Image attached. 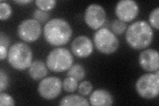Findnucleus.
<instances>
[{
    "instance_id": "f257e3e1",
    "label": "nucleus",
    "mask_w": 159,
    "mask_h": 106,
    "mask_svg": "<svg viewBox=\"0 0 159 106\" xmlns=\"http://www.w3.org/2000/svg\"><path fill=\"white\" fill-rule=\"evenodd\" d=\"M45 41L54 47H61L66 44L71 39L72 27L65 19L53 18L50 19L43 29Z\"/></svg>"
},
{
    "instance_id": "f03ea898",
    "label": "nucleus",
    "mask_w": 159,
    "mask_h": 106,
    "mask_svg": "<svg viewBox=\"0 0 159 106\" xmlns=\"http://www.w3.org/2000/svg\"><path fill=\"white\" fill-rule=\"evenodd\" d=\"M152 29L145 21H137L126 29L125 40L131 48L137 50L145 49L150 46L153 39Z\"/></svg>"
},
{
    "instance_id": "7ed1b4c3",
    "label": "nucleus",
    "mask_w": 159,
    "mask_h": 106,
    "mask_svg": "<svg viewBox=\"0 0 159 106\" xmlns=\"http://www.w3.org/2000/svg\"><path fill=\"white\" fill-rule=\"evenodd\" d=\"M33 57L32 50L26 43L17 42L12 44L8 50V62L18 71L29 68L33 62Z\"/></svg>"
},
{
    "instance_id": "20e7f679",
    "label": "nucleus",
    "mask_w": 159,
    "mask_h": 106,
    "mask_svg": "<svg viewBox=\"0 0 159 106\" xmlns=\"http://www.w3.org/2000/svg\"><path fill=\"white\" fill-rule=\"evenodd\" d=\"M74 62L73 56L65 48H56L49 53L46 59L47 68L53 72L68 71Z\"/></svg>"
},
{
    "instance_id": "39448f33",
    "label": "nucleus",
    "mask_w": 159,
    "mask_h": 106,
    "mask_svg": "<svg viewBox=\"0 0 159 106\" xmlns=\"http://www.w3.org/2000/svg\"><path fill=\"white\" fill-rule=\"evenodd\" d=\"M135 90L140 97L152 99L158 97L159 93V72L147 73L139 77L135 83Z\"/></svg>"
},
{
    "instance_id": "423d86ee",
    "label": "nucleus",
    "mask_w": 159,
    "mask_h": 106,
    "mask_svg": "<svg viewBox=\"0 0 159 106\" xmlns=\"http://www.w3.org/2000/svg\"><path fill=\"white\" fill-rule=\"evenodd\" d=\"M93 39L96 49L104 54H113L119 46V41L116 35L107 28L98 29L94 33Z\"/></svg>"
},
{
    "instance_id": "0eeeda50",
    "label": "nucleus",
    "mask_w": 159,
    "mask_h": 106,
    "mask_svg": "<svg viewBox=\"0 0 159 106\" xmlns=\"http://www.w3.org/2000/svg\"><path fill=\"white\" fill-rule=\"evenodd\" d=\"M62 89L61 80L57 76H49L41 80L38 85V92L41 98L52 100L56 99Z\"/></svg>"
},
{
    "instance_id": "6e6552de",
    "label": "nucleus",
    "mask_w": 159,
    "mask_h": 106,
    "mask_svg": "<svg viewBox=\"0 0 159 106\" xmlns=\"http://www.w3.org/2000/svg\"><path fill=\"white\" fill-rule=\"evenodd\" d=\"M42 28L34 19H27L22 21L17 28L18 36L25 43H33L37 41L41 36Z\"/></svg>"
},
{
    "instance_id": "1a4fd4ad",
    "label": "nucleus",
    "mask_w": 159,
    "mask_h": 106,
    "mask_svg": "<svg viewBox=\"0 0 159 106\" xmlns=\"http://www.w3.org/2000/svg\"><path fill=\"white\" fill-rule=\"evenodd\" d=\"M84 18L89 28L93 30H98L106 23V12L101 5L92 3L86 8Z\"/></svg>"
},
{
    "instance_id": "9d476101",
    "label": "nucleus",
    "mask_w": 159,
    "mask_h": 106,
    "mask_svg": "<svg viewBox=\"0 0 159 106\" xmlns=\"http://www.w3.org/2000/svg\"><path fill=\"white\" fill-rule=\"evenodd\" d=\"M115 13L118 19L125 23H129L137 17L139 6L133 0H121L116 4Z\"/></svg>"
},
{
    "instance_id": "9b49d317",
    "label": "nucleus",
    "mask_w": 159,
    "mask_h": 106,
    "mask_svg": "<svg viewBox=\"0 0 159 106\" xmlns=\"http://www.w3.org/2000/svg\"><path fill=\"white\" fill-rule=\"evenodd\" d=\"M71 50L76 57L80 58H87L93 53V43L88 37L85 35H80L72 41Z\"/></svg>"
},
{
    "instance_id": "f8f14e48",
    "label": "nucleus",
    "mask_w": 159,
    "mask_h": 106,
    "mask_svg": "<svg viewBox=\"0 0 159 106\" xmlns=\"http://www.w3.org/2000/svg\"><path fill=\"white\" fill-rule=\"evenodd\" d=\"M139 63L145 71L155 72L159 68L158 52L153 48L144 50L139 57Z\"/></svg>"
},
{
    "instance_id": "ddd939ff",
    "label": "nucleus",
    "mask_w": 159,
    "mask_h": 106,
    "mask_svg": "<svg viewBox=\"0 0 159 106\" xmlns=\"http://www.w3.org/2000/svg\"><path fill=\"white\" fill-rule=\"evenodd\" d=\"M113 102L112 94L106 89H96L89 96V104L93 106H110Z\"/></svg>"
},
{
    "instance_id": "4468645a",
    "label": "nucleus",
    "mask_w": 159,
    "mask_h": 106,
    "mask_svg": "<svg viewBox=\"0 0 159 106\" xmlns=\"http://www.w3.org/2000/svg\"><path fill=\"white\" fill-rule=\"evenodd\" d=\"M29 76L33 80H40L44 78L48 74V68L47 64L41 60H36L32 62L28 69Z\"/></svg>"
},
{
    "instance_id": "2eb2a0df",
    "label": "nucleus",
    "mask_w": 159,
    "mask_h": 106,
    "mask_svg": "<svg viewBox=\"0 0 159 106\" xmlns=\"http://www.w3.org/2000/svg\"><path fill=\"white\" fill-rule=\"evenodd\" d=\"M59 105L62 106H89V103L85 98L81 96V95L71 94L62 98L59 103Z\"/></svg>"
},
{
    "instance_id": "dca6fc26",
    "label": "nucleus",
    "mask_w": 159,
    "mask_h": 106,
    "mask_svg": "<svg viewBox=\"0 0 159 106\" xmlns=\"http://www.w3.org/2000/svg\"><path fill=\"white\" fill-rule=\"evenodd\" d=\"M67 75L68 76L76 79L78 81H80L86 77V72L85 68L82 65L75 64H72V67L69 68Z\"/></svg>"
},
{
    "instance_id": "f3484780",
    "label": "nucleus",
    "mask_w": 159,
    "mask_h": 106,
    "mask_svg": "<svg viewBox=\"0 0 159 106\" xmlns=\"http://www.w3.org/2000/svg\"><path fill=\"white\" fill-rule=\"evenodd\" d=\"M78 81L72 77L68 76L62 82V88L64 90L68 93L74 92L78 89Z\"/></svg>"
},
{
    "instance_id": "a211bd4d",
    "label": "nucleus",
    "mask_w": 159,
    "mask_h": 106,
    "mask_svg": "<svg viewBox=\"0 0 159 106\" xmlns=\"http://www.w3.org/2000/svg\"><path fill=\"white\" fill-rule=\"evenodd\" d=\"M35 4L38 9L48 12L56 6L57 2L55 0H36Z\"/></svg>"
},
{
    "instance_id": "6ab92c4d",
    "label": "nucleus",
    "mask_w": 159,
    "mask_h": 106,
    "mask_svg": "<svg viewBox=\"0 0 159 106\" xmlns=\"http://www.w3.org/2000/svg\"><path fill=\"white\" fill-rule=\"evenodd\" d=\"M111 31L116 35H121L126 31L127 25L125 22H123L119 19H116L112 22L111 25Z\"/></svg>"
},
{
    "instance_id": "aec40b11",
    "label": "nucleus",
    "mask_w": 159,
    "mask_h": 106,
    "mask_svg": "<svg viewBox=\"0 0 159 106\" xmlns=\"http://www.w3.org/2000/svg\"><path fill=\"white\" fill-rule=\"evenodd\" d=\"M12 15V8L9 4L6 2L0 3V19L2 21L8 19Z\"/></svg>"
},
{
    "instance_id": "412c9836",
    "label": "nucleus",
    "mask_w": 159,
    "mask_h": 106,
    "mask_svg": "<svg viewBox=\"0 0 159 106\" xmlns=\"http://www.w3.org/2000/svg\"><path fill=\"white\" fill-rule=\"evenodd\" d=\"M33 17L34 20H36L39 23H47L49 21V13L47 12L43 11L41 9H35L33 12Z\"/></svg>"
},
{
    "instance_id": "4be33fe9",
    "label": "nucleus",
    "mask_w": 159,
    "mask_h": 106,
    "mask_svg": "<svg viewBox=\"0 0 159 106\" xmlns=\"http://www.w3.org/2000/svg\"><path fill=\"white\" fill-rule=\"evenodd\" d=\"M93 90V85L89 81H82L78 84V90L80 94L82 95H88L90 94Z\"/></svg>"
},
{
    "instance_id": "5701e85b",
    "label": "nucleus",
    "mask_w": 159,
    "mask_h": 106,
    "mask_svg": "<svg viewBox=\"0 0 159 106\" xmlns=\"http://www.w3.org/2000/svg\"><path fill=\"white\" fill-rule=\"evenodd\" d=\"M158 17H159V7H156L154 9L149 15L148 21L149 25H151V27L155 28L157 30L159 29V24H158Z\"/></svg>"
},
{
    "instance_id": "b1692460",
    "label": "nucleus",
    "mask_w": 159,
    "mask_h": 106,
    "mask_svg": "<svg viewBox=\"0 0 159 106\" xmlns=\"http://www.w3.org/2000/svg\"><path fill=\"white\" fill-rule=\"evenodd\" d=\"M15 104V101L11 95L3 92L0 93V105L13 106Z\"/></svg>"
},
{
    "instance_id": "393cba45",
    "label": "nucleus",
    "mask_w": 159,
    "mask_h": 106,
    "mask_svg": "<svg viewBox=\"0 0 159 106\" xmlns=\"http://www.w3.org/2000/svg\"><path fill=\"white\" fill-rule=\"evenodd\" d=\"M9 85V78L7 73L2 68L0 70V92L6 90Z\"/></svg>"
},
{
    "instance_id": "a878e982",
    "label": "nucleus",
    "mask_w": 159,
    "mask_h": 106,
    "mask_svg": "<svg viewBox=\"0 0 159 106\" xmlns=\"http://www.w3.org/2000/svg\"><path fill=\"white\" fill-rule=\"evenodd\" d=\"M10 44L9 38L7 36L6 34L3 32L0 34V46H3L6 48H8Z\"/></svg>"
},
{
    "instance_id": "bb28decb",
    "label": "nucleus",
    "mask_w": 159,
    "mask_h": 106,
    "mask_svg": "<svg viewBox=\"0 0 159 106\" xmlns=\"http://www.w3.org/2000/svg\"><path fill=\"white\" fill-rule=\"evenodd\" d=\"M8 50L7 48L3 46H0V60H3L7 57Z\"/></svg>"
},
{
    "instance_id": "cd10ccee",
    "label": "nucleus",
    "mask_w": 159,
    "mask_h": 106,
    "mask_svg": "<svg viewBox=\"0 0 159 106\" xmlns=\"http://www.w3.org/2000/svg\"><path fill=\"white\" fill-rule=\"evenodd\" d=\"M31 2L32 1H30V0H19V1H14V3L21 4V5H25Z\"/></svg>"
}]
</instances>
